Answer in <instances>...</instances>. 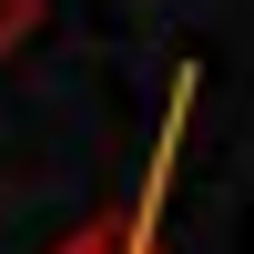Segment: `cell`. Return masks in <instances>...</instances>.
I'll use <instances>...</instances> for the list:
<instances>
[{"mask_svg": "<svg viewBox=\"0 0 254 254\" xmlns=\"http://www.w3.org/2000/svg\"><path fill=\"white\" fill-rule=\"evenodd\" d=\"M193 92H203V71L183 61V71H173V92H163V132H153V163H142V193L122 203V214L81 224V234H61V254H163V193H173L183 132H193Z\"/></svg>", "mask_w": 254, "mask_h": 254, "instance_id": "6da1fadb", "label": "cell"}, {"mask_svg": "<svg viewBox=\"0 0 254 254\" xmlns=\"http://www.w3.org/2000/svg\"><path fill=\"white\" fill-rule=\"evenodd\" d=\"M41 20H51V0H0V61H10L20 41L41 31Z\"/></svg>", "mask_w": 254, "mask_h": 254, "instance_id": "7a4b0ae2", "label": "cell"}]
</instances>
